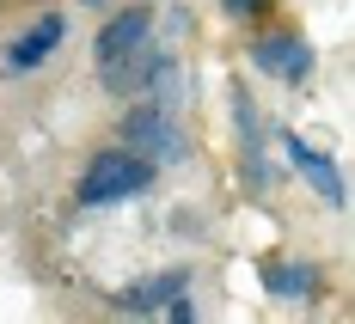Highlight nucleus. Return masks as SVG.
<instances>
[{
	"label": "nucleus",
	"instance_id": "nucleus-4",
	"mask_svg": "<svg viewBox=\"0 0 355 324\" xmlns=\"http://www.w3.org/2000/svg\"><path fill=\"white\" fill-rule=\"evenodd\" d=\"M251 62L263 73H276V80H288V86H300V80L313 73V49L294 31H276V37H257V43H251Z\"/></svg>",
	"mask_w": 355,
	"mask_h": 324
},
{
	"label": "nucleus",
	"instance_id": "nucleus-1",
	"mask_svg": "<svg viewBox=\"0 0 355 324\" xmlns=\"http://www.w3.org/2000/svg\"><path fill=\"white\" fill-rule=\"evenodd\" d=\"M147 183H153V159L129 153V147H116V153H98V159L86 165V178H80V202H86V208H110V202L141 196Z\"/></svg>",
	"mask_w": 355,
	"mask_h": 324
},
{
	"label": "nucleus",
	"instance_id": "nucleus-5",
	"mask_svg": "<svg viewBox=\"0 0 355 324\" xmlns=\"http://www.w3.org/2000/svg\"><path fill=\"white\" fill-rule=\"evenodd\" d=\"M62 37H68V19H62V12H43L31 31L19 37L12 49H6V73H31V68H43V62L55 55V43H62Z\"/></svg>",
	"mask_w": 355,
	"mask_h": 324
},
{
	"label": "nucleus",
	"instance_id": "nucleus-12",
	"mask_svg": "<svg viewBox=\"0 0 355 324\" xmlns=\"http://www.w3.org/2000/svg\"><path fill=\"white\" fill-rule=\"evenodd\" d=\"M86 6H110V0H86Z\"/></svg>",
	"mask_w": 355,
	"mask_h": 324
},
{
	"label": "nucleus",
	"instance_id": "nucleus-9",
	"mask_svg": "<svg viewBox=\"0 0 355 324\" xmlns=\"http://www.w3.org/2000/svg\"><path fill=\"white\" fill-rule=\"evenodd\" d=\"M184 282H190L184 269H172V276H153V282H135V288L116 294V312H159V306H166Z\"/></svg>",
	"mask_w": 355,
	"mask_h": 324
},
{
	"label": "nucleus",
	"instance_id": "nucleus-7",
	"mask_svg": "<svg viewBox=\"0 0 355 324\" xmlns=\"http://www.w3.org/2000/svg\"><path fill=\"white\" fill-rule=\"evenodd\" d=\"M147 37H153V12H147V6H123L105 31H98V62H116L123 49H135Z\"/></svg>",
	"mask_w": 355,
	"mask_h": 324
},
{
	"label": "nucleus",
	"instance_id": "nucleus-11",
	"mask_svg": "<svg viewBox=\"0 0 355 324\" xmlns=\"http://www.w3.org/2000/svg\"><path fill=\"white\" fill-rule=\"evenodd\" d=\"M257 6H263V0H227V12H233V19H251Z\"/></svg>",
	"mask_w": 355,
	"mask_h": 324
},
{
	"label": "nucleus",
	"instance_id": "nucleus-6",
	"mask_svg": "<svg viewBox=\"0 0 355 324\" xmlns=\"http://www.w3.org/2000/svg\"><path fill=\"white\" fill-rule=\"evenodd\" d=\"M282 147H288V159H294V172H300V178L313 183V190H319V196L331 202V208H343V202H349V183H343V172H337V165L324 159L319 147L294 141V135H282Z\"/></svg>",
	"mask_w": 355,
	"mask_h": 324
},
{
	"label": "nucleus",
	"instance_id": "nucleus-8",
	"mask_svg": "<svg viewBox=\"0 0 355 324\" xmlns=\"http://www.w3.org/2000/svg\"><path fill=\"white\" fill-rule=\"evenodd\" d=\"M257 282L276 300H319V269L313 263H257Z\"/></svg>",
	"mask_w": 355,
	"mask_h": 324
},
{
	"label": "nucleus",
	"instance_id": "nucleus-10",
	"mask_svg": "<svg viewBox=\"0 0 355 324\" xmlns=\"http://www.w3.org/2000/svg\"><path fill=\"white\" fill-rule=\"evenodd\" d=\"M233 123H239V141H245V159L251 172H257V159H263V135H257V110H251V98L233 86Z\"/></svg>",
	"mask_w": 355,
	"mask_h": 324
},
{
	"label": "nucleus",
	"instance_id": "nucleus-3",
	"mask_svg": "<svg viewBox=\"0 0 355 324\" xmlns=\"http://www.w3.org/2000/svg\"><path fill=\"white\" fill-rule=\"evenodd\" d=\"M98 73H105V92H110V98H135V92H147V86L166 73V49L135 43V49H123L116 62H98Z\"/></svg>",
	"mask_w": 355,
	"mask_h": 324
},
{
	"label": "nucleus",
	"instance_id": "nucleus-2",
	"mask_svg": "<svg viewBox=\"0 0 355 324\" xmlns=\"http://www.w3.org/2000/svg\"><path fill=\"white\" fill-rule=\"evenodd\" d=\"M123 147L141 153V159H153V165H178V159H184V135L166 123V110H159V105L123 110Z\"/></svg>",
	"mask_w": 355,
	"mask_h": 324
}]
</instances>
